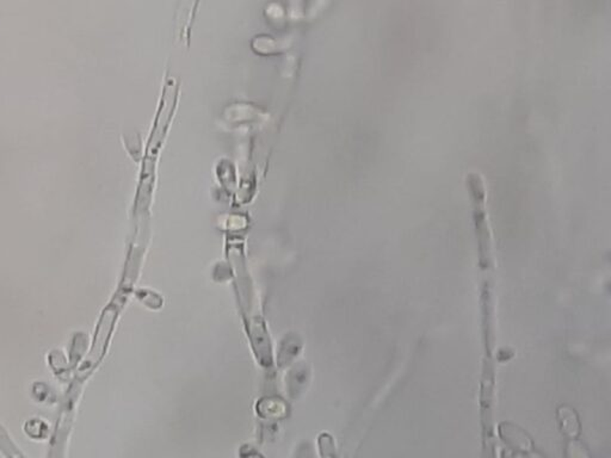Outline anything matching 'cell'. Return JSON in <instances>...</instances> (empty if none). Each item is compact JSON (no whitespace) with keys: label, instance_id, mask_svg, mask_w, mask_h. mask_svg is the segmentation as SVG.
<instances>
[{"label":"cell","instance_id":"6da1fadb","mask_svg":"<svg viewBox=\"0 0 611 458\" xmlns=\"http://www.w3.org/2000/svg\"><path fill=\"white\" fill-rule=\"evenodd\" d=\"M86 341H87V336L83 332L75 333V336L70 340V350H68V363H70V369L78 368L82 362V358L85 355V344H87Z\"/></svg>","mask_w":611,"mask_h":458},{"label":"cell","instance_id":"7a4b0ae2","mask_svg":"<svg viewBox=\"0 0 611 458\" xmlns=\"http://www.w3.org/2000/svg\"><path fill=\"white\" fill-rule=\"evenodd\" d=\"M23 431L26 433V437H29L31 440H36V442H43L48 438L49 425L45 422V419L31 417L29 420H26Z\"/></svg>","mask_w":611,"mask_h":458},{"label":"cell","instance_id":"5b68a950","mask_svg":"<svg viewBox=\"0 0 611 458\" xmlns=\"http://www.w3.org/2000/svg\"><path fill=\"white\" fill-rule=\"evenodd\" d=\"M560 414H563V420H561L563 431H565V433L570 435V436H575L578 433L579 425L574 412L570 410H563H563H560Z\"/></svg>","mask_w":611,"mask_h":458},{"label":"cell","instance_id":"3957f363","mask_svg":"<svg viewBox=\"0 0 611 458\" xmlns=\"http://www.w3.org/2000/svg\"><path fill=\"white\" fill-rule=\"evenodd\" d=\"M0 451L6 457H26V454H23L21 447L16 445L11 436L1 424H0Z\"/></svg>","mask_w":611,"mask_h":458},{"label":"cell","instance_id":"277c9868","mask_svg":"<svg viewBox=\"0 0 611 458\" xmlns=\"http://www.w3.org/2000/svg\"><path fill=\"white\" fill-rule=\"evenodd\" d=\"M49 366L55 373L56 376H59L60 378L63 375H67V371L70 369L68 358L61 350H58V348L53 350L49 353Z\"/></svg>","mask_w":611,"mask_h":458}]
</instances>
